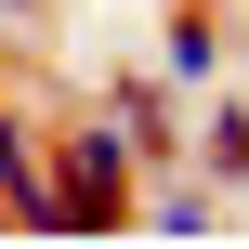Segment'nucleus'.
Listing matches in <instances>:
<instances>
[{
    "mask_svg": "<svg viewBox=\"0 0 249 249\" xmlns=\"http://www.w3.org/2000/svg\"><path fill=\"white\" fill-rule=\"evenodd\" d=\"M131 197H144V158L118 144V118H92V131L53 144V236H118Z\"/></svg>",
    "mask_w": 249,
    "mask_h": 249,
    "instance_id": "f257e3e1",
    "label": "nucleus"
},
{
    "mask_svg": "<svg viewBox=\"0 0 249 249\" xmlns=\"http://www.w3.org/2000/svg\"><path fill=\"white\" fill-rule=\"evenodd\" d=\"M105 118H118L131 158H184V79L171 66H118L105 79Z\"/></svg>",
    "mask_w": 249,
    "mask_h": 249,
    "instance_id": "f03ea898",
    "label": "nucleus"
},
{
    "mask_svg": "<svg viewBox=\"0 0 249 249\" xmlns=\"http://www.w3.org/2000/svg\"><path fill=\"white\" fill-rule=\"evenodd\" d=\"M158 66H171V79H184V92H210V79H223V66H236V26H223V13H210V0H184V13H171V26H158Z\"/></svg>",
    "mask_w": 249,
    "mask_h": 249,
    "instance_id": "7ed1b4c3",
    "label": "nucleus"
},
{
    "mask_svg": "<svg viewBox=\"0 0 249 249\" xmlns=\"http://www.w3.org/2000/svg\"><path fill=\"white\" fill-rule=\"evenodd\" d=\"M131 223H144V236H223V184H210V171H197V184H144Z\"/></svg>",
    "mask_w": 249,
    "mask_h": 249,
    "instance_id": "20e7f679",
    "label": "nucleus"
},
{
    "mask_svg": "<svg viewBox=\"0 0 249 249\" xmlns=\"http://www.w3.org/2000/svg\"><path fill=\"white\" fill-rule=\"evenodd\" d=\"M184 144H197V171H210L223 197H236V184H249V105H210V118H197Z\"/></svg>",
    "mask_w": 249,
    "mask_h": 249,
    "instance_id": "39448f33",
    "label": "nucleus"
},
{
    "mask_svg": "<svg viewBox=\"0 0 249 249\" xmlns=\"http://www.w3.org/2000/svg\"><path fill=\"white\" fill-rule=\"evenodd\" d=\"M39 13H53V0H0V39H39Z\"/></svg>",
    "mask_w": 249,
    "mask_h": 249,
    "instance_id": "423d86ee",
    "label": "nucleus"
},
{
    "mask_svg": "<svg viewBox=\"0 0 249 249\" xmlns=\"http://www.w3.org/2000/svg\"><path fill=\"white\" fill-rule=\"evenodd\" d=\"M236 66H249V26H236Z\"/></svg>",
    "mask_w": 249,
    "mask_h": 249,
    "instance_id": "0eeeda50",
    "label": "nucleus"
}]
</instances>
